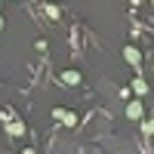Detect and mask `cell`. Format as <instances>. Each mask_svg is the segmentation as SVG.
<instances>
[{
    "mask_svg": "<svg viewBox=\"0 0 154 154\" xmlns=\"http://www.w3.org/2000/svg\"><path fill=\"white\" fill-rule=\"evenodd\" d=\"M126 117L130 120H142V102H130V105H126Z\"/></svg>",
    "mask_w": 154,
    "mask_h": 154,
    "instance_id": "obj_1",
    "label": "cell"
},
{
    "mask_svg": "<svg viewBox=\"0 0 154 154\" xmlns=\"http://www.w3.org/2000/svg\"><path fill=\"white\" fill-rule=\"evenodd\" d=\"M123 59L130 62V65H136V68H139V62H142V56H139L136 46H126V49H123Z\"/></svg>",
    "mask_w": 154,
    "mask_h": 154,
    "instance_id": "obj_2",
    "label": "cell"
},
{
    "mask_svg": "<svg viewBox=\"0 0 154 154\" xmlns=\"http://www.w3.org/2000/svg\"><path fill=\"white\" fill-rule=\"evenodd\" d=\"M62 80H65L68 86H74V83H80V74L77 71H62Z\"/></svg>",
    "mask_w": 154,
    "mask_h": 154,
    "instance_id": "obj_3",
    "label": "cell"
},
{
    "mask_svg": "<svg viewBox=\"0 0 154 154\" xmlns=\"http://www.w3.org/2000/svg\"><path fill=\"white\" fill-rule=\"evenodd\" d=\"M133 89H136V96H145V93H148V83L142 80V77H136V80H133Z\"/></svg>",
    "mask_w": 154,
    "mask_h": 154,
    "instance_id": "obj_4",
    "label": "cell"
},
{
    "mask_svg": "<svg viewBox=\"0 0 154 154\" xmlns=\"http://www.w3.org/2000/svg\"><path fill=\"white\" fill-rule=\"evenodd\" d=\"M6 130H9L12 136H22V133H25V126H22V120H12V123L6 126Z\"/></svg>",
    "mask_w": 154,
    "mask_h": 154,
    "instance_id": "obj_5",
    "label": "cell"
},
{
    "mask_svg": "<svg viewBox=\"0 0 154 154\" xmlns=\"http://www.w3.org/2000/svg\"><path fill=\"white\" fill-rule=\"evenodd\" d=\"M142 133H145V136H154V117H151V120H145V123H142Z\"/></svg>",
    "mask_w": 154,
    "mask_h": 154,
    "instance_id": "obj_6",
    "label": "cell"
},
{
    "mask_svg": "<svg viewBox=\"0 0 154 154\" xmlns=\"http://www.w3.org/2000/svg\"><path fill=\"white\" fill-rule=\"evenodd\" d=\"M62 120H65L68 126H74V123H77V117H74V114H71V111H65V117H62Z\"/></svg>",
    "mask_w": 154,
    "mask_h": 154,
    "instance_id": "obj_7",
    "label": "cell"
},
{
    "mask_svg": "<svg viewBox=\"0 0 154 154\" xmlns=\"http://www.w3.org/2000/svg\"><path fill=\"white\" fill-rule=\"evenodd\" d=\"M46 16L49 19H59V6H46Z\"/></svg>",
    "mask_w": 154,
    "mask_h": 154,
    "instance_id": "obj_8",
    "label": "cell"
},
{
    "mask_svg": "<svg viewBox=\"0 0 154 154\" xmlns=\"http://www.w3.org/2000/svg\"><path fill=\"white\" fill-rule=\"evenodd\" d=\"M22 154H37V151H34V148H25V151H22Z\"/></svg>",
    "mask_w": 154,
    "mask_h": 154,
    "instance_id": "obj_9",
    "label": "cell"
},
{
    "mask_svg": "<svg viewBox=\"0 0 154 154\" xmlns=\"http://www.w3.org/2000/svg\"><path fill=\"white\" fill-rule=\"evenodd\" d=\"M0 31H3V16H0Z\"/></svg>",
    "mask_w": 154,
    "mask_h": 154,
    "instance_id": "obj_10",
    "label": "cell"
}]
</instances>
